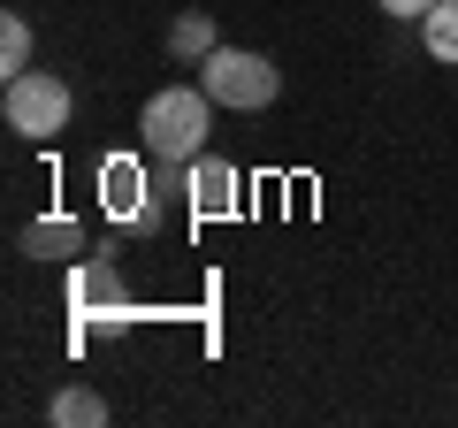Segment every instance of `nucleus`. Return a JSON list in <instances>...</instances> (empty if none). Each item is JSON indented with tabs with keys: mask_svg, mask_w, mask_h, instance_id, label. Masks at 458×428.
Instances as JSON below:
<instances>
[{
	"mask_svg": "<svg viewBox=\"0 0 458 428\" xmlns=\"http://www.w3.org/2000/svg\"><path fill=\"white\" fill-rule=\"evenodd\" d=\"M207 131H214V99L207 84H168L138 107V146H146L153 168H191L207 153Z\"/></svg>",
	"mask_w": 458,
	"mask_h": 428,
	"instance_id": "1",
	"label": "nucleus"
},
{
	"mask_svg": "<svg viewBox=\"0 0 458 428\" xmlns=\"http://www.w3.org/2000/svg\"><path fill=\"white\" fill-rule=\"evenodd\" d=\"M69 116H77V92H69V77H54V69H23V77H8V92H0V123L16 138H31V146L62 138Z\"/></svg>",
	"mask_w": 458,
	"mask_h": 428,
	"instance_id": "2",
	"label": "nucleus"
},
{
	"mask_svg": "<svg viewBox=\"0 0 458 428\" xmlns=\"http://www.w3.org/2000/svg\"><path fill=\"white\" fill-rule=\"evenodd\" d=\"M199 84H207L214 107H237V116H252V107H276L283 69L267 62V54H252V47H214L207 62H199Z\"/></svg>",
	"mask_w": 458,
	"mask_h": 428,
	"instance_id": "3",
	"label": "nucleus"
},
{
	"mask_svg": "<svg viewBox=\"0 0 458 428\" xmlns=\"http://www.w3.org/2000/svg\"><path fill=\"white\" fill-rule=\"evenodd\" d=\"M161 176H153L146 146L138 153H107L99 161V207H107V222H123V230H161Z\"/></svg>",
	"mask_w": 458,
	"mask_h": 428,
	"instance_id": "4",
	"label": "nucleus"
},
{
	"mask_svg": "<svg viewBox=\"0 0 458 428\" xmlns=\"http://www.w3.org/2000/svg\"><path fill=\"white\" fill-rule=\"evenodd\" d=\"M183 192H191V214H199V222H222V214H237L245 176H237L229 161H214V153H199V161L183 168Z\"/></svg>",
	"mask_w": 458,
	"mask_h": 428,
	"instance_id": "5",
	"label": "nucleus"
},
{
	"mask_svg": "<svg viewBox=\"0 0 458 428\" xmlns=\"http://www.w3.org/2000/svg\"><path fill=\"white\" fill-rule=\"evenodd\" d=\"M23 253H31V261H62V268H77L84 253H92V237H84L77 214H38L31 230H23Z\"/></svg>",
	"mask_w": 458,
	"mask_h": 428,
	"instance_id": "6",
	"label": "nucleus"
},
{
	"mask_svg": "<svg viewBox=\"0 0 458 428\" xmlns=\"http://www.w3.org/2000/svg\"><path fill=\"white\" fill-rule=\"evenodd\" d=\"M214 47H222V31H214L207 8H183V16L168 23V62H207Z\"/></svg>",
	"mask_w": 458,
	"mask_h": 428,
	"instance_id": "7",
	"label": "nucleus"
},
{
	"mask_svg": "<svg viewBox=\"0 0 458 428\" xmlns=\"http://www.w3.org/2000/svg\"><path fill=\"white\" fill-rule=\"evenodd\" d=\"M47 421H54V428H107V398L84 390V382H69V390H54Z\"/></svg>",
	"mask_w": 458,
	"mask_h": 428,
	"instance_id": "8",
	"label": "nucleus"
},
{
	"mask_svg": "<svg viewBox=\"0 0 458 428\" xmlns=\"http://www.w3.org/2000/svg\"><path fill=\"white\" fill-rule=\"evenodd\" d=\"M420 54L443 62V69H458V0H436L420 16Z\"/></svg>",
	"mask_w": 458,
	"mask_h": 428,
	"instance_id": "9",
	"label": "nucleus"
},
{
	"mask_svg": "<svg viewBox=\"0 0 458 428\" xmlns=\"http://www.w3.org/2000/svg\"><path fill=\"white\" fill-rule=\"evenodd\" d=\"M77 306H123V268L114 261H77Z\"/></svg>",
	"mask_w": 458,
	"mask_h": 428,
	"instance_id": "10",
	"label": "nucleus"
},
{
	"mask_svg": "<svg viewBox=\"0 0 458 428\" xmlns=\"http://www.w3.org/2000/svg\"><path fill=\"white\" fill-rule=\"evenodd\" d=\"M23 69H31V23L0 16V77H23Z\"/></svg>",
	"mask_w": 458,
	"mask_h": 428,
	"instance_id": "11",
	"label": "nucleus"
},
{
	"mask_svg": "<svg viewBox=\"0 0 458 428\" xmlns=\"http://www.w3.org/2000/svg\"><path fill=\"white\" fill-rule=\"evenodd\" d=\"M375 8H382V16H397V23H420L436 0H375Z\"/></svg>",
	"mask_w": 458,
	"mask_h": 428,
	"instance_id": "12",
	"label": "nucleus"
}]
</instances>
